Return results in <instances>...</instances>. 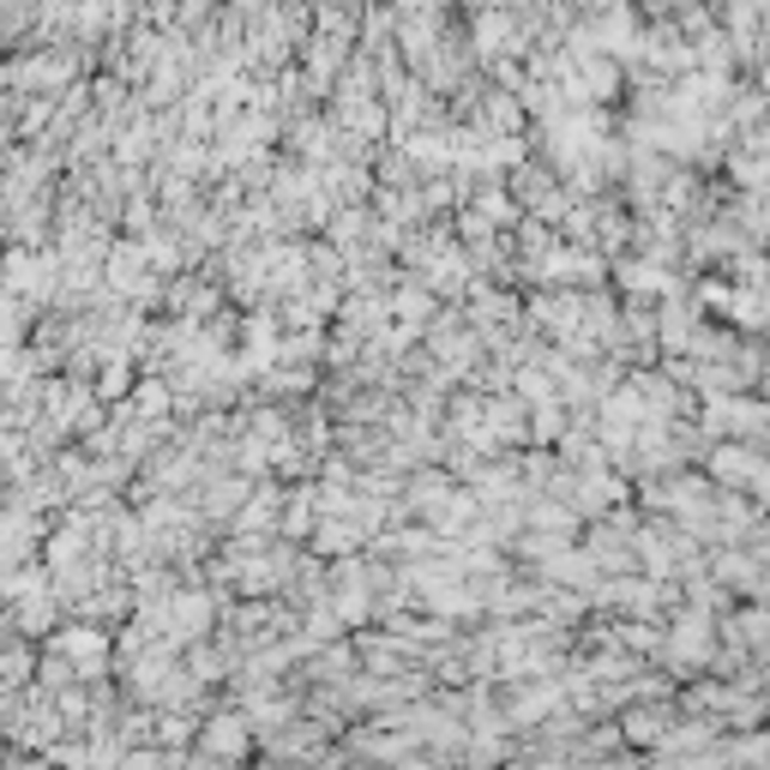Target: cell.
<instances>
[{
	"label": "cell",
	"instance_id": "obj_1",
	"mask_svg": "<svg viewBox=\"0 0 770 770\" xmlns=\"http://www.w3.org/2000/svg\"><path fill=\"white\" fill-rule=\"evenodd\" d=\"M205 747L211 752H224V759H241V747H247V729L235 717H217L211 729H205Z\"/></svg>",
	"mask_w": 770,
	"mask_h": 770
},
{
	"label": "cell",
	"instance_id": "obj_2",
	"mask_svg": "<svg viewBox=\"0 0 770 770\" xmlns=\"http://www.w3.org/2000/svg\"><path fill=\"white\" fill-rule=\"evenodd\" d=\"M669 657H680V662H704V657H710V632H704V620H680V639H674Z\"/></svg>",
	"mask_w": 770,
	"mask_h": 770
}]
</instances>
